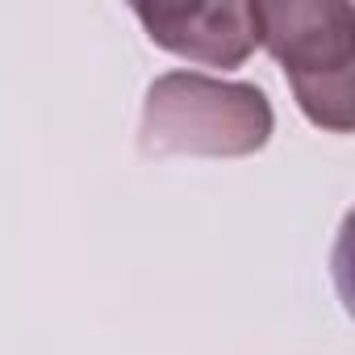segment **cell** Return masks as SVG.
Here are the masks:
<instances>
[{
	"instance_id": "cell-1",
	"label": "cell",
	"mask_w": 355,
	"mask_h": 355,
	"mask_svg": "<svg viewBox=\"0 0 355 355\" xmlns=\"http://www.w3.org/2000/svg\"><path fill=\"white\" fill-rule=\"evenodd\" d=\"M276 113L263 88L214 80L201 71H167L142 101V155H209L243 159L268 146Z\"/></svg>"
},
{
	"instance_id": "cell-2",
	"label": "cell",
	"mask_w": 355,
	"mask_h": 355,
	"mask_svg": "<svg viewBox=\"0 0 355 355\" xmlns=\"http://www.w3.org/2000/svg\"><path fill=\"white\" fill-rule=\"evenodd\" d=\"M259 46L284 67L301 113L330 134L355 130V13L343 0H259Z\"/></svg>"
},
{
	"instance_id": "cell-3",
	"label": "cell",
	"mask_w": 355,
	"mask_h": 355,
	"mask_svg": "<svg viewBox=\"0 0 355 355\" xmlns=\"http://www.w3.org/2000/svg\"><path fill=\"white\" fill-rule=\"evenodd\" d=\"M146 38L201 67H243L259 46V21L251 0L214 5H134Z\"/></svg>"
}]
</instances>
